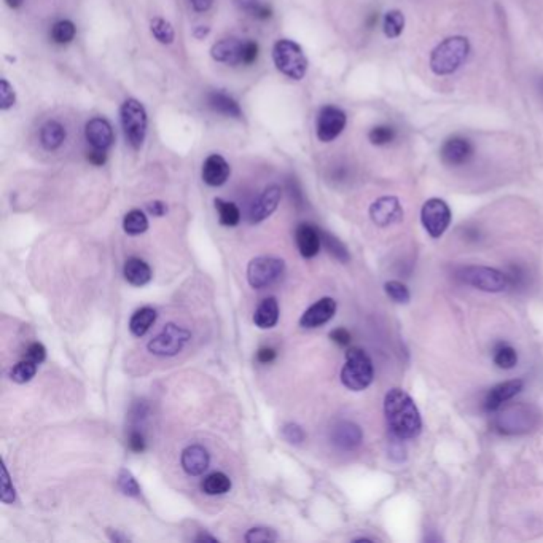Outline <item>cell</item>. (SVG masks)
<instances>
[{"label":"cell","instance_id":"6da1fadb","mask_svg":"<svg viewBox=\"0 0 543 543\" xmlns=\"http://www.w3.org/2000/svg\"><path fill=\"white\" fill-rule=\"evenodd\" d=\"M384 414L394 436L411 440L421 434V413L413 398L405 390L390 389L387 392L384 397Z\"/></svg>","mask_w":543,"mask_h":543},{"label":"cell","instance_id":"7a4b0ae2","mask_svg":"<svg viewBox=\"0 0 543 543\" xmlns=\"http://www.w3.org/2000/svg\"><path fill=\"white\" fill-rule=\"evenodd\" d=\"M469 53V39L462 35L448 37V39L434 48L432 54H430V68H432L435 75H440V77L451 75L464 64Z\"/></svg>","mask_w":543,"mask_h":543},{"label":"cell","instance_id":"3957f363","mask_svg":"<svg viewBox=\"0 0 543 543\" xmlns=\"http://www.w3.org/2000/svg\"><path fill=\"white\" fill-rule=\"evenodd\" d=\"M494 417V427L502 435L527 434L539 426L540 413L535 407L527 403H513L499 408Z\"/></svg>","mask_w":543,"mask_h":543},{"label":"cell","instance_id":"277c9868","mask_svg":"<svg viewBox=\"0 0 543 543\" xmlns=\"http://www.w3.org/2000/svg\"><path fill=\"white\" fill-rule=\"evenodd\" d=\"M373 362L360 347H351L346 352V364L341 370V383L351 390H364L373 383Z\"/></svg>","mask_w":543,"mask_h":543},{"label":"cell","instance_id":"5b68a950","mask_svg":"<svg viewBox=\"0 0 543 543\" xmlns=\"http://www.w3.org/2000/svg\"><path fill=\"white\" fill-rule=\"evenodd\" d=\"M273 61L278 71L287 78L302 80L308 72V59L302 47L292 40H278L273 47Z\"/></svg>","mask_w":543,"mask_h":543},{"label":"cell","instance_id":"8992f818","mask_svg":"<svg viewBox=\"0 0 543 543\" xmlns=\"http://www.w3.org/2000/svg\"><path fill=\"white\" fill-rule=\"evenodd\" d=\"M462 284L470 285L473 289H478L488 293L503 292L510 285L508 274L488 266H462L455 273Z\"/></svg>","mask_w":543,"mask_h":543},{"label":"cell","instance_id":"52a82bcc","mask_svg":"<svg viewBox=\"0 0 543 543\" xmlns=\"http://www.w3.org/2000/svg\"><path fill=\"white\" fill-rule=\"evenodd\" d=\"M124 139L133 148H141L147 136V112L137 99H128L120 109Z\"/></svg>","mask_w":543,"mask_h":543},{"label":"cell","instance_id":"ba28073f","mask_svg":"<svg viewBox=\"0 0 543 543\" xmlns=\"http://www.w3.org/2000/svg\"><path fill=\"white\" fill-rule=\"evenodd\" d=\"M190 338L191 333L186 328L177 326V323H167L153 340L148 341L147 349L150 354L158 355V357H174L184 351Z\"/></svg>","mask_w":543,"mask_h":543},{"label":"cell","instance_id":"9c48e42d","mask_svg":"<svg viewBox=\"0 0 543 543\" xmlns=\"http://www.w3.org/2000/svg\"><path fill=\"white\" fill-rule=\"evenodd\" d=\"M284 260L276 257H257L247 266V280L253 289H265L282 276Z\"/></svg>","mask_w":543,"mask_h":543},{"label":"cell","instance_id":"30bf717a","mask_svg":"<svg viewBox=\"0 0 543 543\" xmlns=\"http://www.w3.org/2000/svg\"><path fill=\"white\" fill-rule=\"evenodd\" d=\"M451 209L440 198H432L424 203L421 209V222L432 238H441L451 223Z\"/></svg>","mask_w":543,"mask_h":543},{"label":"cell","instance_id":"8fae6325","mask_svg":"<svg viewBox=\"0 0 543 543\" xmlns=\"http://www.w3.org/2000/svg\"><path fill=\"white\" fill-rule=\"evenodd\" d=\"M347 117L341 109L335 105H326L317 117V137L321 142H332L346 128Z\"/></svg>","mask_w":543,"mask_h":543},{"label":"cell","instance_id":"7c38bea8","mask_svg":"<svg viewBox=\"0 0 543 543\" xmlns=\"http://www.w3.org/2000/svg\"><path fill=\"white\" fill-rule=\"evenodd\" d=\"M370 218L374 225L384 228L398 223L403 218V208L398 198L383 196L370 205Z\"/></svg>","mask_w":543,"mask_h":543},{"label":"cell","instance_id":"4fadbf2b","mask_svg":"<svg viewBox=\"0 0 543 543\" xmlns=\"http://www.w3.org/2000/svg\"><path fill=\"white\" fill-rule=\"evenodd\" d=\"M441 161L448 166H462L473 157V145L469 139L460 136L449 137L440 150Z\"/></svg>","mask_w":543,"mask_h":543},{"label":"cell","instance_id":"5bb4252c","mask_svg":"<svg viewBox=\"0 0 543 543\" xmlns=\"http://www.w3.org/2000/svg\"><path fill=\"white\" fill-rule=\"evenodd\" d=\"M523 387H524L523 379H510V381H505V383L494 386L488 392V395H486L483 402L484 411H488V413H496L499 408H502L505 403L520 394Z\"/></svg>","mask_w":543,"mask_h":543},{"label":"cell","instance_id":"9a60e30c","mask_svg":"<svg viewBox=\"0 0 543 543\" xmlns=\"http://www.w3.org/2000/svg\"><path fill=\"white\" fill-rule=\"evenodd\" d=\"M336 313V302L333 298L326 297L308 308L299 317V326L303 328H319L333 319Z\"/></svg>","mask_w":543,"mask_h":543},{"label":"cell","instance_id":"2e32d148","mask_svg":"<svg viewBox=\"0 0 543 543\" xmlns=\"http://www.w3.org/2000/svg\"><path fill=\"white\" fill-rule=\"evenodd\" d=\"M85 137L93 148L109 150L112 143L115 141L114 129L105 118L96 117L86 123L85 126Z\"/></svg>","mask_w":543,"mask_h":543},{"label":"cell","instance_id":"e0dca14e","mask_svg":"<svg viewBox=\"0 0 543 543\" xmlns=\"http://www.w3.org/2000/svg\"><path fill=\"white\" fill-rule=\"evenodd\" d=\"M280 198H282V190H280L278 185L268 186V189L258 196L257 201L252 204L251 214H249L251 222L260 223L263 222L265 218L270 217L273 212L278 209Z\"/></svg>","mask_w":543,"mask_h":543},{"label":"cell","instance_id":"ac0fdd59","mask_svg":"<svg viewBox=\"0 0 543 543\" xmlns=\"http://www.w3.org/2000/svg\"><path fill=\"white\" fill-rule=\"evenodd\" d=\"M180 464L185 473H189L191 477H199L209 469L210 464V455L209 451L201 445H190L186 446L182 455H180Z\"/></svg>","mask_w":543,"mask_h":543},{"label":"cell","instance_id":"d6986e66","mask_svg":"<svg viewBox=\"0 0 543 543\" xmlns=\"http://www.w3.org/2000/svg\"><path fill=\"white\" fill-rule=\"evenodd\" d=\"M295 241L302 257L313 258L321 251L322 231L311 223H302L295 231Z\"/></svg>","mask_w":543,"mask_h":543},{"label":"cell","instance_id":"ffe728a7","mask_svg":"<svg viewBox=\"0 0 543 543\" xmlns=\"http://www.w3.org/2000/svg\"><path fill=\"white\" fill-rule=\"evenodd\" d=\"M362 440H364L362 429L351 421H341L332 430V441L345 451H351V449L360 446Z\"/></svg>","mask_w":543,"mask_h":543},{"label":"cell","instance_id":"44dd1931","mask_svg":"<svg viewBox=\"0 0 543 543\" xmlns=\"http://www.w3.org/2000/svg\"><path fill=\"white\" fill-rule=\"evenodd\" d=\"M229 165L222 155H209L203 165V180L209 186H222L229 177Z\"/></svg>","mask_w":543,"mask_h":543},{"label":"cell","instance_id":"7402d4cb","mask_svg":"<svg viewBox=\"0 0 543 543\" xmlns=\"http://www.w3.org/2000/svg\"><path fill=\"white\" fill-rule=\"evenodd\" d=\"M242 45H244V42L239 39H223L212 45L210 56L217 62L239 66L242 61Z\"/></svg>","mask_w":543,"mask_h":543},{"label":"cell","instance_id":"603a6c76","mask_svg":"<svg viewBox=\"0 0 543 543\" xmlns=\"http://www.w3.org/2000/svg\"><path fill=\"white\" fill-rule=\"evenodd\" d=\"M208 105L220 115L228 118H238V120L242 118V110L239 104L236 102V99H233L223 91H210L208 95Z\"/></svg>","mask_w":543,"mask_h":543},{"label":"cell","instance_id":"cb8c5ba5","mask_svg":"<svg viewBox=\"0 0 543 543\" xmlns=\"http://www.w3.org/2000/svg\"><path fill=\"white\" fill-rule=\"evenodd\" d=\"M123 276L131 285L142 287L152 279V268L139 257H129L123 268Z\"/></svg>","mask_w":543,"mask_h":543},{"label":"cell","instance_id":"d4e9b609","mask_svg":"<svg viewBox=\"0 0 543 543\" xmlns=\"http://www.w3.org/2000/svg\"><path fill=\"white\" fill-rule=\"evenodd\" d=\"M278 322H279L278 299L274 297L265 298L263 302L258 304V308L255 309L253 323L261 330H268V328L276 327Z\"/></svg>","mask_w":543,"mask_h":543},{"label":"cell","instance_id":"484cf974","mask_svg":"<svg viewBox=\"0 0 543 543\" xmlns=\"http://www.w3.org/2000/svg\"><path fill=\"white\" fill-rule=\"evenodd\" d=\"M66 136H67L66 128L56 120L47 121L40 129V142L43 148L48 150V152L58 150L62 143H64Z\"/></svg>","mask_w":543,"mask_h":543},{"label":"cell","instance_id":"4316f807","mask_svg":"<svg viewBox=\"0 0 543 543\" xmlns=\"http://www.w3.org/2000/svg\"><path fill=\"white\" fill-rule=\"evenodd\" d=\"M157 311L150 306H143V308L137 309L129 321V330L134 336H143L150 328L157 322Z\"/></svg>","mask_w":543,"mask_h":543},{"label":"cell","instance_id":"83f0119b","mask_svg":"<svg viewBox=\"0 0 543 543\" xmlns=\"http://www.w3.org/2000/svg\"><path fill=\"white\" fill-rule=\"evenodd\" d=\"M201 489L208 496H223L231 489V479L223 472H214L203 479Z\"/></svg>","mask_w":543,"mask_h":543},{"label":"cell","instance_id":"f1b7e54d","mask_svg":"<svg viewBox=\"0 0 543 543\" xmlns=\"http://www.w3.org/2000/svg\"><path fill=\"white\" fill-rule=\"evenodd\" d=\"M215 209L218 212V220L223 227L233 228L241 222V210L234 203L225 201L222 198L215 199Z\"/></svg>","mask_w":543,"mask_h":543},{"label":"cell","instance_id":"f546056e","mask_svg":"<svg viewBox=\"0 0 543 543\" xmlns=\"http://www.w3.org/2000/svg\"><path fill=\"white\" fill-rule=\"evenodd\" d=\"M147 228H148V218L141 209L129 210L123 218L124 233H128L131 236L145 233Z\"/></svg>","mask_w":543,"mask_h":543},{"label":"cell","instance_id":"4dcf8cb0","mask_svg":"<svg viewBox=\"0 0 543 543\" xmlns=\"http://www.w3.org/2000/svg\"><path fill=\"white\" fill-rule=\"evenodd\" d=\"M37 368H39V364H37V362L24 357L23 360L18 362L13 368H11L10 378L11 381H15L16 384H26L35 376Z\"/></svg>","mask_w":543,"mask_h":543},{"label":"cell","instance_id":"1f68e13d","mask_svg":"<svg viewBox=\"0 0 543 543\" xmlns=\"http://www.w3.org/2000/svg\"><path fill=\"white\" fill-rule=\"evenodd\" d=\"M405 29V15L400 10L387 11L383 21V30L387 39H397Z\"/></svg>","mask_w":543,"mask_h":543},{"label":"cell","instance_id":"d6a6232c","mask_svg":"<svg viewBox=\"0 0 543 543\" xmlns=\"http://www.w3.org/2000/svg\"><path fill=\"white\" fill-rule=\"evenodd\" d=\"M494 364L502 370H511L518 364V354L507 342H499L494 351Z\"/></svg>","mask_w":543,"mask_h":543},{"label":"cell","instance_id":"836d02e7","mask_svg":"<svg viewBox=\"0 0 543 543\" xmlns=\"http://www.w3.org/2000/svg\"><path fill=\"white\" fill-rule=\"evenodd\" d=\"M395 137L397 131L394 126H389V124H379V126L371 128L370 133H368V141L376 147L389 145L390 142L395 141Z\"/></svg>","mask_w":543,"mask_h":543},{"label":"cell","instance_id":"e575fe53","mask_svg":"<svg viewBox=\"0 0 543 543\" xmlns=\"http://www.w3.org/2000/svg\"><path fill=\"white\" fill-rule=\"evenodd\" d=\"M150 30H152L155 39L163 45H169L174 42V28L169 21L163 20V18H153L152 23H150Z\"/></svg>","mask_w":543,"mask_h":543},{"label":"cell","instance_id":"d590c367","mask_svg":"<svg viewBox=\"0 0 543 543\" xmlns=\"http://www.w3.org/2000/svg\"><path fill=\"white\" fill-rule=\"evenodd\" d=\"M75 24L68 20H61L54 24L52 28V39L54 43H59V45H66V43H71L75 37Z\"/></svg>","mask_w":543,"mask_h":543},{"label":"cell","instance_id":"8d00e7d4","mask_svg":"<svg viewBox=\"0 0 543 543\" xmlns=\"http://www.w3.org/2000/svg\"><path fill=\"white\" fill-rule=\"evenodd\" d=\"M117 484H118V488H120V491L123 492L124 496H128V497L141 496V486H139V483H137V479L134 478L133 473H131L126 469H121L120 473H118Z\"/></svg>","mask_w":543,"mask_h":543},{"label":"cell","instance_id":"74e56055","mask_svg":"<svg viewBox=\"0 0 543 543\" xmlns=\"http://www.w3.org/2000/svg\"><path fill=\"white\" fill-rule=\"evenodd\" d=\"M322 244L326 246L327 251L333 255L336 260L342 261V263H347L349 261V252L346 246L342 244L340 239H336L335 236L328 234V233H322Z\"/></svg>","mask_w":543,"mask_h":543},{"label":"cell","instance_id":"f35d334b","mask_svg":"<svg viewBox=\"0 0 543 543\" xmlns=\"http://www.w3.org/2000/svg\"><path fill=\"white\" fill-rule=\"evenodd\" d=\"M384 290L387 293V297H389L392 302H395V303L405 304V303H408L410 298H411L408 287L402 284L400 280H389V282H386Z\"/></svg>","mask_w":543,"mask_h":543},{"label":"cell","instance_id":"ab89813d","mask_svg":"<svg viewBox=\"0 0 543 543\" xmlns=\"http://www.w3.org/2000/svg\"><path fill=\"white\" fill-rule=\"evenodd\" d=\"M244 540L247 543H271L278 540V534L270 527H252L247 530Z\"/></svg>","mask_w":543,"mask_h":543},{"label":"cell","instance_id":"60d3db41","mask_svg":"<svg viewBox=\"0 0 543 543\" xmlns=\"http://www.w3.org/2000/svg\"><path fill=\"white\" fill-rule=\"evenodd\" d=\"M280 434H282L284 440L290 445H302L306 438L304 430L298 426L295 422H287L280 429Z\"/></svg>","mask_w":543,"mask_h":543},{"label":"cell","instance_id":"b9f144b4","mask_svg":"<svg viewBox=\"0 0 543 543\" xmlns=\"http://www.w3.org/2000/svg\"><path fill=\"white\" fill-rule=\"evenodd\" d=\"M0 102H2L0 104L2 110H8L15 105V90L5 78L0 82Z\"/></svg>","mask_w":543,"mask_h":543},{"label":"cell","instance_id":"7bdbcfd3","mask_svg":"<svg viewBox=\"0 0 543 543\" xmlns=\"http://www.w3.org/2000/svg\"><path fill=\"white\" fill-rule=\"evenodd\" d=\"M0 499H2L4 503H13L16 501V491L15 486L11 484L7 467H2V496Z\"/></svg>","mask_w":543,"mask_h":543},{"label":"cell","instance_id":"ee69618b","mask_svg":"<svg viewBox=\"0 0 543 543\" xmlns=\"http://www.w3.org/2000/svg\"><path fill=\"white\" fill-rule=\"evenodd\" d=\"M258 53H260L258 43L253 42V40H246L244 45H242V61H241V64H244V66L253 64V62L258 59Z\"/></svg>","mask_w":543,"mask_h":543},{"label":"cell","instance_id":"f6af8a7d","mask_svg":"<svg viewBox=\"0 0 543 543\" xmlns=\"http://www.w3.org/2000/svg\"><path fill=\"white\" fill-rule=\"evenodd\" d=\"M128 446L131 451L134 453H143L145 451V436H143V434L141 432V430H131L129 432V436H128Z\"/></svg>","mask_w":543,"mask_h":543},{"label":"cell","instance_id":"bcb514c9","mask_svg":"<svg viewBox=\"0 0 543 543\" xmlns=\"http://www.w3.org/2000/svg\"><path fill=\"white\" fill-rule=\"evenodd\" d=\"M24 357L34 360L40 365L42 362L47 359V349L42 342H32V345H29V347L26 349V355H24Z\"/></svg>","mask_w":543,"mask_h":543},{"label":"cell","instance_id":"7dc6e473","mask_svg":"<svg viewBox=\"0 0 543 543\" xmlns=\"http://www.w3.org/2000/svg\"><path fill=\"white\" fill-rule=\"evenodd\" d=\"M330 340L336 342L338 346H347L351 342V333L346 328H335L330 332Z\"/></svg>","mask_w":543,"mask_h":543},{"label":"cell","instance_id":"c3c4849f","mask_svg":"<svg viewBox=\"0 0 543 543\" xmlns=\"http://www.w3.org/2000/svg\"><path fill=\"white\" fill-rule=\"evenodd\" d=\"M88 161L95 166H102L107 161V150L93 148L91 152H88Z\"/></svg>","mask_w":543,"mask_h":543},{"label":"cell","instance_id":"681fc988","mask_svg":"<svg viewBox=\"0 0 543 543\" xmlns=\"http://www.w3.org/2000/svg\"><path fill=\"white\" fill-rule=\"evenodd\" d=\"M276 357H278L276 349H273L270 346L261 347L260 351L257 352V360L260 362V364H271V362Z\"/></svg>","mask_w":543,"mask_h":543},{"label":"cell","instance_id":"f907efd6","mask_svg":"<svg viewBox=\"0 0 543 543\" xmlns=\"http://www.w3.org/2000/svg\"><path fill=\"white\" fill-rule=\"evenodd\" d=\"M251 15L253 18H257V20H270L273 15V10L265 4H257V7L251 11Z\"/></svg>","mask_w":543,"mask_h":543},{"label":"cell","instance_id":"816d5d0a","mask_svg":"<svg viewBox=\"0 0 543 543\" xmlns=\"http://www.w3.org/2000/svg\"><path fill=\"white\" fill-rule=\"evenodd\" d=\"M147 209H148L150 214L155 215V217H163V215L166 214V212H167L166 204H165V203H161V201H153V203H150V204L147 205Z\"/></svg>","mask_w":543,"mask_h":543},{"label":"cell","instance_id":"f5cc1de1","mask_svg":"<svg viewBox=\"0 0 543 543\" xmlns=\"http://www.w3.org/2000/svg\"><path fill=\"white\" fill-rule=\"evenodd\" d=\"M212 2H214V0H190L191 7L195 8L198 13H205V11L212 7Z\"/></svg>","mask_w":543,"mask_h":543},{"label":"cell","instance_id":"db71d44e","mask_svg":"<svg viewBox=\"0 0 543 543\" xmlns=\"http://www.w3.org/2000/svg\"><path fill=\"white\" fill-rule=\"evenodd\" d=\"M234 2L241 10L249 11V13H251V11L257 7V4H260L258 0H234Z\"/></svg>","mask_w":543,"mask_h":543},{"label":"cell","instance_id":"11a10c76","mask_svg":"<svg viewBox=\"0 0 543 543\" xmlns=\"http://www.w3.org/2000/svg\"><path fill=\"white\" fill-rule=\"evenodd\" d=\"M109 537H110V540L112 542H120V543H123V542H129V539H128V537L126 535H121L120 532H114V530H109Z\"/></svg>","mask_w":543,"mask_h":543},{"label":"cell","instance_id":"9f6ffc18","mask_svg":"<svg viewBox=\"0 0 543 543\" xmlns=\"http://www.w3.org/2000/svg\"><path fill=\"white\" fill-rule=\"evenodd\" d=\"M208 34H209V28H205V26H199V28H196L195 30H193V35H195L198 40L204 39V37L208 35Z\"/></svg>","mask_w":543,"mask_h":543},{"label":"cell","instance_id":"6f0895ef","mask_svg":"<svg viewBox=\"0 0 543 543\" xmlns=\"http://www.w3.org/2000/svg\"><path fill=\"white\" fill-rule=\"evenodd\" d=\"M196 542H210V543H217L218 540L215 539V537H210L208 534H201L196 537Z\"/></svg>","mask_w":543,"mask_h":543},{"label":"cell","instance_id":"680465c9","mask_svg":"<svg viewBox=\"0 0 543 543\" xmlns=\"http://www.w3.org/2000/svg\"><path fill=\"white\" fill-rule=\"evenodd\" d=\"M4 2L7 4L10 8H20L21 5L24 4V0H4Z\"/></svg>","mask_w":543,"mask_h":543}]
</instances>
